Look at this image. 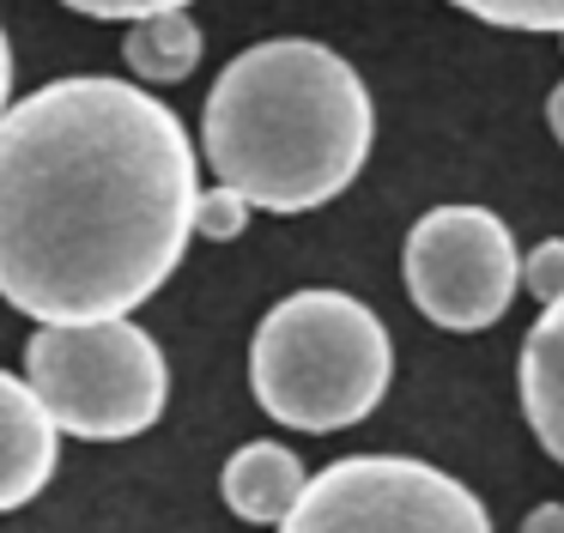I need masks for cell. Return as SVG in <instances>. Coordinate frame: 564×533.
I'll return each mask as SVG.
<instances>
[{"label": "cell", "instance_id": "11", "mask_svg": "<svg viewBox=\"0 0 564 533\" xmlns=\"http://www.w3.org/2000/svg\"><path fill=\"white\" fill-rule=\"evenodd\" d=\"M449 7L474 12L503 31H558L564 36V0H449Z\"/></svg>", "mask_w": 564, "mask_h": 533}, {"label": "cell", "instance_id": "5", "mask_svg": "<svg viewBox=\"0 0 564 533\" xmlns=\"http://www.w3.org/2000/svg\"><path fill=\"white\" fill-rule=\"evenodd\" d=\"M280 533H491V515L431 460L352 455L304 479Z\"/></svg>", "mask_w": 564, "mask_h": 533}, {"label": "cell", "instance_id": "7", "mask_svg": "<svg viewBox=\"0 0 564 533\" xmlns=\"http://www.w3.org/2000/svg\"><path fill=\"white\" fill-rule=\"evenodd\" d=\"M55 472V424L13 370H0V509H19Z\"/></svg>", "mask_w": 564, "mask_h": 533}, {"label": "cell", "instance_id": "12", "mask_svg": "<svg viewBox=\"0 0 564 533\" xmlns=\"http://www.w3.org/2000/svg\"><path fill=\"white\" fill-rule=\"evenodd\" d=\"M249 213H256V206H249L243 194H231V188L195 194V230H200V237H213V242H231V237H243Z\"/></svg>", "mask_w": 564, "mask_h": 533}, {"label": "cell", "instance_id": "15", "mask_svg": "<svg viewBox=\"0 0 564 533\" xmlns=\"http://www.w3.org/2000/svg\"><path fill=\"white\" fill-rule=\"evenodd\" d=\"M522 533H564V503H540L534 515L522 521Z\"/></svg>", "mask_w": 564, "mask_h": 533}, {"label": "cell", "instance_id": "2", "mask_svg": "<svg viewBox=\"0 0 564 533\" xmlns=\"http://www.w3.org/2000/svg\"><path fill=\"white\" fill-rule=\"evenodd\" d=\"M377 109L352 61L310 36L256 43L207 97V164L268 213L328 206L370 157Z\"/></svg>", "mask_w": 564, "mask_h": 533}, {"label": "cell", "instance_id": "10", "mask_svg": "<svg viewBox=\"0 0 564 533\" xmlns=\"http://www.w3.org/2000/svg\"><path fill=\"white\" fill-rule=\"evenodd\" d=\"M122 55H128V67H134L140 79H152V85L188 79V73H195V61H200V24H195V12L176 7V12L134 19V24H128Z\"/></svg>", "mask_w": 564, "mask_h": 533}, {"label": "cell", "instance_id": "13", "mask_svg": "<svg viewBox=\"0 0 564 533\" xmlns=\"http://www.w3.org/2000/svg\"><path fill=\"white\" fill-rule=\"evenodd\" d=\"M522 285L540 297V309L564 297V237H546L534 254H528V261H522Z\"/></svg>", "mask_w": 564, "mask_h": 533}, {"label": "cell", "instance_id": "16", "mask_svg": "<svg viewBox=\"0 0 564 533\" xmlns=\"http://www.w3.org/2000/svg\"><path fill=\"white\" fill-rule=\"evenodd\" d=\"M7 97H13V48H7V31H0V116H7Z\"/></svg>", "mask_w": 564, "mask_h": 533}, {"label": "cell", "instance_id": "17", "mask_svg": "<svg viewBox=\"0 0 564 533\" xmlns=\"http://www.w3.org/2000/svg\"><path fill=\"white\" fill-rule=\"evenodd\" d=\"M546 121H552V133H558V145H564V85L552 91V104H546Z\"/></svg>", "mask_w": 564, "mask_h": 533}, {"label": "cell", "instance_id": "1", "mask_svg": "<svg viewBox=\"0 0 564 533\" xmlns=\"http://www.w3.org/2000/svg\"><path fill=\"white\" fill-rule=\"evenodd\" d=\"M195 145L122 79H55L0 116V297L43 327L116 322L176 273Z\"/></svg>", "mask_w": 564, "mask_h": 533}, {"label": "cell", "instance_id": "4", "mask_svg": "<svg viewBox=\"0 0 564 533\" xmlns=\"http://www.w3.org/2000/svg\"><path fill=\"white\" fill-rule=\"evenodd\" d=\"M25 388L67 436L122 443L159 424L171 400V370L159 339L116 315V322L43 327L25 346Z\"/></svg>", "mask_w": 564, "mask_h": 533}, {"label": "cell", "instance_id": "9", "mask_svg": "<svg viewBox=\"0 0 564 533\" xmlns=\"http://www.w3.org/2000/svg\"><path fill=\"white\" fill-rule=\"evenodd\" d=\"M522 412L540 448L564 460V297L546 303L522 339Z\"/></svg>", "mask_w": 564, "mask_h": 533}, {"label": "cell", "instance_id": "3", "mask_svg": "<svg viewBox=\"0 0 564 533\" xmlns=\"http://www.w3.org/2000/svg\"><path fill=\"white\" fill-rule=\"evenodd\" d=\"M394 351L382 322L346 291H292L256 327L249 388L292 431H346L389 394Z\"/></svg>", "mask_w": 564, "mask_h": 533}, {"label": "cell", "instance_id": "8", "mask_svg": "<svg viewBox=\"0 0 564 533\" xmlns=\"http://www.w3.org/2000/svg\"><path fill=\"white\" fill-rule=\"evenodd\" d=\"M225 503H231L237 521L249 527H273V521L292 515V503L304 497V460L292 455L285 443H249L225 460L219 479Z\"/></svg>", "mask_w": 564, "mask_h": 533}, {"label": "cell", "instance_id": "14", "mask_svg": "<svg viewBox=\"0 0 564 533\" xmlns=\"http://www.w3.org/2000/svg\"><path fill=\"white\" fill-rule=\"evenodd\" d=\"M62 7H74V12H86V19H152V12H176V7H188V0H62Z\"/></svg>", "mask_w": 564, "mask_h": 533}, {"label": "cell", "instance_id": "6", "mask_svg": "<svg viewBox=\"0 0 564 533\" xmlns=\"http://www.w3.org/2000/svg\"><path fill=\"white\" fill-rule=\"evenodd\" d=\"M522 285L516 237L491 206H431L406 237V291L449 334H479Z\"/></svg>", "mask_w": 564, "mask_h": 533}]
</instances>
